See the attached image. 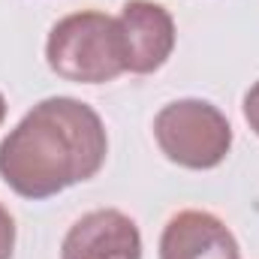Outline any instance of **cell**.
Returning <instances> with one entry per match:
<instances>
[{
	"label": "cell",
	"instance_id": "277c9868",
	"mask_svg": "<svg viewBox=\"0 0 259 259\" xmlns=\"http://www.w3.org/2000/svg\"><path fill=\"white\" fill-rule=\"evenodd\" d=\"M121 39H124V58L127 72L133 75H151L175 52V18L166 6L154 0H127L118 15Z\"/></svg>",
	"mask_w": 259,
	"mask_h": 259
},
{
	"label": "cell",
	"instance_id": "ba28073f",
	"mask_svg": "<svg viewBox=\"0 0 259 259\" xmlns=\"http://www.w3.org/2000/svg\"><path fill=\"white\" fill-rule=\"evenodd\" d=\"M241 112H244L247 127L259 136V81H253V84H250V91L244 94V106H241Z\"/></svg>",
	"mask_w": 259,
	"mask_h": 259
},
{
	"label": "cell",
	"instance_id": "8992f818",
	"mask_svg": "<svg viewBox=\"0 0 259 259\" xmlns=\"http://www.w3.org/2000/svg\"><path fill=\"white\" fill-rule=\"evenodd\" d=\"M160 259H241V247L217 214L187 208L163 226Z\"/></svg>",
	"mask_w": 259,
	"mask_h": 259
},
{
	"label": "cell",
	"instance_id": "9c48e42d",
	"mask_svg": "<svg viewBox=\"0 0 259 259\" xmlns=\"http://www.w3.org/2000/svg\"><path fill=\"white\" fill-rule=\"evenodd\" d=\"M6 121V100H3V94H0V124Z\"/></svg>",
	"mask_w": 259,
	"mask_h": 259
},
{
	"label": "cell",
	"instance_id": "52a82bcc",
	"mask_svg": "<svg viewBox=\"0 0 259 259\" xmlns=\"http://www.w3.org/2000/svg\"><path fill=\"white\" fill-rule=\"evenodd\" d=\"M15 253V220L0 205V259H12Z\"/></svg>",
	"mask_w": 259,
	"mask_h": 259
},
{
	"label": "cell",
	"instance_id": "5b68a950",
	"mask_svg": "<svg viewBox=\"0 0 259 259\" xmlns=\"http://www.w3.org/2000/svg\"><path fill=\"white\" fill-rule=\"evenodd\" d=\"M61 259H142V232L124 211L97 208L66 229Z\"/></svg>",
	"mask_w": 259,
	"mask_h": 259
},
{
	"label": "cell",
	"instance_id": "6da1fadb",
	"mask_svg": "<svg viewBox=\"0 0 259 259\" xmlns=\"http://www.w3.org/2000/svg\"><path fill=\"white\" fill-rule=\"evenodd\" d=\"M109 154L103 118L75 97L36 103L0 142V178L21 199H49L91 181Z\"/></svg>",
	"mask_w": 259,
	"mask_h": 259
},
{
	"label": "cell",
	"instance_id": "7a4b0ae2",
	"mask_svg": "<svg viewBox=\"0 0 259 259\" xmlns=\"http://www.w3.org/2000/svg\"><path fill=\"white\" fill-rule=\"evenodd\" d=\"M46 64L55 75L75 84H103L127 72L118 18L84 9L52 24L46 39Z\"/></svg>",
	"mask_w": 259,
	"mask_h": 259
},
{
	"label": "cell",
	"instance_id": "3957f363",
	"mask_svg": "<svg viewBox=\"0 0 259 259\" xmlns=\"http://www.w3.org/2000/svg\"><path fill=\"white\" fill-rule=\"evenodd\" d=\"M154 139L163 157L181 169H217L232 151V127L208 100H175L154 118Z\"/></svg>",
	"mask_w": 259,
	"mask_h": 259
}]
</instances>
